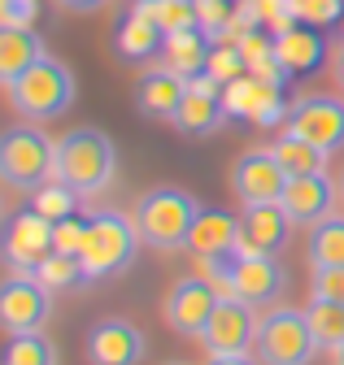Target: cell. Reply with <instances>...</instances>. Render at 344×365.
<instances>
[{
	"mask_svg": "<svg viewBox=\"0 0 344 365\" xmlns=\"http://www.w3.org/2000/svg\"><path fill=\"white\" fill-rule=\"evenodd\" d=\"M292 217L283 213V205H244L240 213V240H236V257H275L288 244Z\"/></svg>",
	"mask_w": 344,
	"mask_h": 365,
	"instance_id": "17",
	"label": "cell"
},
{
	"mask_svg": "<svg viewBox=\"0 0 344 365\" xmlns=\"http://www.w3.org/2000/svg\"><path fill=\"white\" fill-rule=\"evenodd\" d=\"M44 57H49L44 39H39L31 26H0V83H14L18 74H26Z\"/></svg>",
	"mask_w": 344,
	"mask_h": 365,
	"instance_id": "22",
	"label": "cell"
},
{
	"mask_svg": "<svg viewBox=\"0 0 344 365\" xmlns=\"http://www.w3.org/2000/svg\"><path fill=\"white\" fill-rule=\"evenodd\" d=\"M218 300H223V292L213 287L209 279L188 274V279H179L175 287L166 292L161 317H166V327H175L179 335H201L205 322L213 317V309H218Z\"/></svg>",
	"mask_w": 344,
	"mask_h": 365,
	"instance_id": "11",
	"label": "cell"
},
{
	"mask_svg": "<svg viewBox=\"0 0 344 365\" xmlns=\"http://www.w3.org/2000/svg\"><path fill=\"white\" fill-rule=\"evenodd\" d=\"M310 292L323 296V300L344 304V265H314L310 269Z\"/></svg>",
	"mask_w": 344,
	"mask_h": 365,
	"instance_id": "35",
	"label": "cell"
},
{
	"mask_svg": "<svg viewBox=\"0 0 344 365\" xmlns=\"http://www.w3.org/2000/svg\"><path fill=\"white\" fill-rule=\"evenodd\" d=\"M310 265H344V213L310 226Z\"/></svg>",
	"mask_w": 344,
	"mask_h": 365,
	"instance_id": "27",
	"label": "cell"
},
{
	"mask_svg": "<svg viewBox=\"0 0 344 365\" xmlns=\"http://www.w3.org/2000/svg\"><path fill=\"white\" fill-rule=\"evenodd\" d=\"M209 53H213V39H209L201 26H192V31H175V35H166L161 66H170L179 78H196V74H205Z\"/></svg>",
	"mask_w": 344,
	"mask_h": 365,
	"instance_id": "23",
	"label": "cell"
},
{
	"mask_svg": "<svg viewBox=\"0 0 344 365\" xmlns=\"http://www.w3.org/2000/svg\"><path fill=\"white\" fill-rule=\"evenodd\" d=\"M331 74H335V83H340V91H344V39H340L335 57H331Z\"/></svg>",
	"mask_w": 344,
	"mask_h": 365,
	"instance_id": "39",
	"label": "cell"
},
{
	"mask_svg": "<svg viewBox=\"0 0 344 365\" xmlns=\"http://www.w3.org/2000/svg\"><path fill=\"white\" fill-rule=\"evenodd\" d=\"M49 252H53V222L35 205L9 213V222H5V257H9V265L35 274Z\"/></svg>",
	"mask_w": 344,
	"mask_h": 365,
	"instance_id": "14",
	"label": "cell"
},
{
	"mask_svg": "<svg viewBox=\"0 0 344 365\" xmlns=\"http://www.w3.org/2000/svg\"><path fill=\"white\" fill-rule=\"evenodd\" d=\"M166 365H183V361H166Z\"/></svg>",
	"mask_w": 344,
	"mask_h": 365,
	"instance_id": "42",
	"label": "cell"
},
{
	"mask_svg": "<svg viewBox=\"0 0 344 365\" xmlns=\"http://www.w3.org/2000/svg\"><path fill=\"white\" fill-rule=\"evenodd\" d=\"M57 9H66V14H96V9H105L109 0H53Z\"/></svg>",
	"mask_w": 344,
	"mask_h": 365,
	"instance_id": "37",
	"label": "cell"
},
{
	"mask_svg": "<svg viewBox=\"0 0 344 365\" xmlns=\"http://www.w3.org/2000/svg\"><path fill=\"white\" fill-rule=\"evenodd\" d=\"M79 200H83V196H79L74 187H66L61 178H49L44 187H35V200H31V205L44 213L49 222H61V217H70V213H74V205H79Z\"/></svg>",
	"mask_w": 344,
	"mask_h": 365,
	"instance_id": "31",
	"label": "cell"
},
{
	"mask_svg": "<svg viewBox=\"0 0 344 365\" xmlns=\"http://www.w3.org/2000/svg\"><path fill=\"white\" fill-rule=\"evenodd\" d=\"M236 240H240V217H231L227 209H201L188 235V252L196 261H231Z\"/></svg>",
	"mask_w": 344,
	"mask_h": 365,
	"instance_id": "19",
	"label": "cell"
},
{
	"mask_svg": "<svg viewBox=\"0 0 344 365\" xmlns=\"http://www.w3.org/2000/svg\"><path fill=\"white\" fill-rule=\"evenodd\" d=\"M288 287L283 265L275 257H231L227 261V296L244 304H270Z\"/></svg>",
	"mask_w": 344,
	"mask_h": 365,
	"instance_id": "15",
	"label": "cell"
},
{
	"mask_svg": "<svg viewBox=\"0 0 344 365\" xmlns=\"http://www.w3.org/2000/svg\"><path fill=\"white\" fill-rule=\"evenodd\" d=\"M270 153H275V161L283 165L288 178H296V174H323V165H327V153L314 148L310 140H300V135H292V130L279 135V140L270 144Z\"/></svg>",
	"mask_w": 344,
	"mask_h": 365,
	"instance_id": "25",
	"label": "cell"
},
{
	"mask_svg": "<svg viewBox=\"0 0 344 365\" xmlns=\"http://www.w3.org/2000/svg\"><path fill=\"white\" fill-rule=\"evenodd\" d=\"M205 74H209V78H218V83L227 87L231 78L248 74V61L240 57V48H236V43H213V53H209V66H205Z\"/></svg>",
	"mask_w": 344,
	"mask_h": 365,
	"instance_id": "32",
	"label": "cell"
},
{
	"mask_svg": "<svg viewBox=\"0 0 344 365\" xmlns=\"http://www.w3.org/2000/svg\"><path fill=\"white\" fill-rule=\"evenodd\" d=\"M144 335L126 317H105L88 331V361L92 365H140Z\"/></svg>",
	"mask_w": 344,
	"mask_h": 365,
	"instance_id": "18",
	"label": "cell"
},
{
	"mask_svg": "<svg viewBox=\"0 0 344 365\" xmlns=\"http://www.w3.org/2000/svg\"><path fill=\"white\" fill-rule=\"evenodd\" d=\"M275 53L283 61L288 74H314L323 61H327V39H323V26H310V22H296L288 31L275 35Z\"/></svg>",
	"mask_w": 344,
	"mask_h": 365,
	"instance_id": "20",
	"label": "cell"
},
{
	"mask_svg": "<svg viewBox=\"0 0 344 365\" xmlns=\"http://www.w3.org/2000/svg\"><path fill=\"white\" fill-rule=\"evenodd\" d=\"M283 126L331 157V153L344 148V101H335V96H300V101H292Z\"/></svg>",
	"mask_w": 344,
	"mask_h": 365,
	"instance_id": "8",
	"label": "cell"
},
{
	"mask_svg": "<svg viewBox=\"0 0 344 365\" xmlns=\"http://www.w3.org/2000/svg\"><path fill=\"white\" fill-rule=\"evenodd\" d=\"M196 213H201V205L183 187H153L140 196L131 217H136L140 244H148L157 252H179V248H188Z\"/></svg>",
	"mask_w": 344,
	"mask_h": 365,
	"instance_id": "3",
	"label": "cell"
},
{
	"mask_svg": "<svg viewBox=\"0 0 344 365\" xmlns=\"http://www.w3.org/2000/svg\"><path fill=\"white\" fill-rule=\"evenodd\" d=\"M340 200H344V170H340Z\"/></svg>",
	"mask_w": 344,
	"mask_h": 365,
	"instance_id": "41",
	"label": "cell"
},
{
	"mask_svg": "<svg viewBox=\"0 0 344 365\" xmlns=\"http://www.w3.org/2000/svg\"><path fill=\"white\" fill-rule=\"evenodd\" d=\"M118 174V148L105 130L96 126H79V130H66L57 140V174L66 187H74L83 200L101 196Z\"/></svg>",
	"mask_w": 344,
	"mask_h": 365,
	"instance_id": "1",
	"label": "cell"
},
{
	"mask_svg": "<svg viewBox=\"0 0 344 365\" xmlns=\"http://www.w3.org/2000/svg\"><path fill=\"white\" fill-rule=\"evenodd\" d=\"M136 5L166 31V35H175V31H192L201 26V14H196V0H136Z\"/></svg>",
	"mask_w": 344,
	"mask_h": 365,
	"instance_id": "28",
	"label": "cell"
},
{
	"mask_svg": "<svg viewBox=\"0 0 344 365\" xmlns=\"http://www.w3.org/2000/svg\"><path fill=\"white\" fill-rule=\"evenodd\" d=\"M35 279L44 283L49 292H61V287H79V283H88V274H83V261H79V257H66V252H49L44 261H39Z\"/></svg>",
	"mask_w": 344,
	"mask_h": 365,
	"instance_id": "29",
	"label": "cell"
},
{
	"mask_svg": "<svg viewBox=\"0 0 344 365\" xmlns=\"http://www.w3.org/2000/svg\"><path fill=\"white\" fill-rule=\"evenodd\" d=\"M223 105H227V118H248L253 126H275V122H288V101H283V87L279 83H266L257 74H240L223 87Z\"/></svg>",
	"mask_w": 344,
	"mask_h": 365,
	"instance_id": "10",
	"label": "cell"
},
{
	"mask_svg": "<svg viewBox=\"0 0 344 365\" xmlns=\"http://www.w3.org/2000/svg\"><path fill=\"white\" fill-rule=\"evenodd\" d=\"M335 365H344V348H335Z\"/></svg>",
	"mask_w": 344,
	"mask_h": 365,
	"instance_id": "40",
	"label": "cell"
},
{
	"mask_svg": "<svg viewBox=\"0 0 344 365\" xmlns=\"http://www.w3.org/2000/svg\"><path fill=\"white\" fill-rule=\"evenodd\" d=\"M39 18V0H0V26H31Z\"/></svg>",
	"mask_w": 344,
	"mask_h": 365,
	"instance_id": "36",
	"label": "cell"
},
{
	"mask_svg": "<svg viewBox=\"0 0 344 365\" xmlns=\"http://www.w3.org/2000/svg\"><path fill=\"white\" fill-rule=\"evenodd\" d=\"M161 48H166V31L140 5H131V14H126L122 26H118V53L126 61H144V57H157Z\"/></svg>",
	"mask_w": 344,
	"mask_h": 365,
	"instance_id": "24",
	"label": "cell"
},
{
	"mask_svg": "<svg viewBox=\"0 0 344 365\" xmlns=\"http://www.w3.org/2000/svg\"><path fill=\"white\" fill-rule=\"evenodd\" d=\"M83 235H88V217H79V213H70V217L53 222V252L79 257V248H83Z\"/></svg>",
	"mask_w": 344,
	"mask_h": 365,
	"instance_id": "34",
	"label": "cell"
},
{
	"mask_svg": "<svg viewBox=\"0 0 344 365\" xmlns=\"http://www.w3.org/2000/svg\"><path fill=\"white\" fill-rule=\"evenodd\" d=\"M292 14L296 22L331 26V22H344V0H292Z\"/></svg>",
	"mask_w": 344,
	"mask_h": 365,
	"instance_id": "33",
	"label": "cell"
},
{
	"mask_svg": "<svg viewBox=\"0 0 344 365\" xmlns=\"http://www.w3.org/2000/svg\"><path fill=\"white\" fill-rule=\"evenodd\" d=\"M49 317H53V292L26 269L9 274L5 287H0V322H5V331L26 335V331H39Z\"/></svg>",
	"mask_w": 344,
	"mask_h": 365,
	"instance_id": "7",
	"label": "cell"
},
{
	"mask_svg": "<svg viewBox=\"0 0 344 365\" xmlns=\"http://www.w3.org/2000/svg\"><path fill=\"white\" fill-rule=\"evenodd\" d=\"M318 352V339L310 331L305 309H266L257 317V339H253V356L262 365H310Z\"/></svg>",
	"mask_w": 344,
	"mask_h": 365,
	"instance_id": "5",
	"label": "cell"
},
{
	"mask_svg": "<svg viewBox=\"0 0 344 365\" xmlns=\"http://www.w3.org/2000/svg\"><path fill=\"white\" fill-rule=\"evenodd\" d=\"M288 187V174L275 161L270 148H248L236 157L231 165V192L240 196V205H275Z\"/></svg>",
	"mask_w": 344,
	"mask_h": 365,
	"instance_id": "13",
	"label": "cell"
},
{
	"mask_svg": "<svg viewBox=\"0 0 344 365\" xmlns=\"http://www.w3.org/2000/svg\"><path fill=\"white\" fill-rule=\"evenodd\" d=\"M5 365H57V348H53L49 335L26 331V335H14V339H9Z\"/></svg>",
	"mask_w": 344,
	"mask_h": 365,
	"instance_id": "30",
	"label": "cell"
},
{
	"mask_svg": "<svg viewBox=\"0 0 344 365\" xmlns=\"http://www.w3.org/2000/svg\"><path fill=\"white\" fill-rule=\"evenodd\" d=\"M183 91H188V78H179L170 66H157V70H148V74L140 78L136 105H140V113L170 122V118H175V109H179V101H183Z\"/></svg>",
	"mask_w": 344,
	"mask_h": 365,
	"instance_id": "21",
	"label": "cell"
},
{
	"mask_svg": "<svg viewBox=\"0 0 344 365\" xmlns=\"http://www.w3.org/2000/svg\"><path fill=\"white\" fill-rule=\"evenodd\" d=\"M223 122H227L223 83L209 78V74L188 78V91H183V101H179L175 118H170V126H175L179 135H188V140H201V135H213Z\"/></svg>",
	"mask_w": 344,
	"mask_h": 365,
	"instance_id": "12",
	"label": "cell"
},
{
	"mask_svg": "<svg viewBox=\"0 0 344 365\" xmlns=\"http://www.w3.org/2000/svg\"><path fill=\"white\" fill-rule=\"evenodd\" d=\"M0 174L18 192L44 187L57 174V144L39 126H9L0 140Z\"/></svg>",
	"mask_w": 344,
	"mask_h": 365,
	"instance_id": "6",
	"label": "cell"
},
{
	"mask_svg": "<svg viewBox=\"0 0 344 365\" xmlns=\"http://www.w3.org/2000/svg\"><path fill=\"white\" fill-rule=\"evenodd\" d=\"M209 365H262L253 352H240V356H209Z\"/></svg>",
	"mask_w": 344,
	"mask_h": 365,
	"instance_id": "38",
	"label": "cell"
},
{
	"mask_svg": "<svg viewBox=\"0 0 344 365\" xmlns=\"http://www.w3.org/2000/svg\"><path fill=\"white\" fill-rule=\"evenodd\" d=\"M340 35H344V22H340Z\"/></svg>",
	"mask_w": 344,
	"mask_h": 365,
	"instance_id": "43",
	"label": "cell"
},
{
	"mask_svg": "<svg viewBox=\"0 0 344 365\" xmlns=\"http://www.w3.org/2000/svg\"><path fill=\"white\" fill-rule=\"evenodd\" d=\"M305 317H310V331H314V339H318V352L344 348V304H340V300L314 296V300L305 304Z\"/></svg>",
	"mask_w": 344,
	"mask_h": 365,
	"instance_id": "26",
	"label": "cell"
},
{
	"mask_svg": "<svg viewBox=\"0 0 344 365\" xmlns=\"http://www.w3.org/2000/svg\"><path fill=\"white\" fill-rule=\"evenodd\" d=\"M335 200H340V182H331L327 170L323 174H296V178H288V187L279 196V205L292 217V226H318L323 217L335 213Z\"/></svg>",
	"mask_w": 344,
	"mask_h": 365,
	"instance_id": "16",
	"label": "cell"
},
{
	"mask_svg": "<svg viewBox=\"0 0 344 365\" xmlns=\"http://www.w3.org/2000/svg\"><path fill=\"white\" fill-rule=\"evenodd\" d=\"M5 91H9V105H14L18 118H26V122H57L74 105V74L57 57H44L26 74H18L14 83H5Z\"/></svg>",
	"mask_w": 344,
	"mask_h": 365,
	"instance_id": "4",
	"label": "cell"
},
{
	"mask_svg": "<svg viewBox=\"0 0 344 365\" xmlns=\"http://www.w3.org/2000/svg\"><path fill=\"white\" fill-rule=\"evenodd\" d=\"M201 348L209 356H240V352H253V339H257V317H253V304L236 300V296H223L213 317L205 322V331L196 335Z\"/></svg>",
	"mask_w": 344,
	"mask_h": 365,
	"instance_id": "9",
	"label": "cell"
},
{
	"mask_svg": "<svg viewBox=\"0 0 344 365\" xmlns=\"http://www.w3.org/2000/svg\"><path fill=\"white\" fill-rule=\"evenodd\" d=\"M136 248H140L136 217H126V213H118V209H96V213H88V235H83V248H79V261H83L88 283L122 274L126 265L136 261Z\"/></svg>",
	"mask_w": 344,
	"mask_h": 365,
	"instance_id": "2",
	"label": "cell"
}]
</instances>
